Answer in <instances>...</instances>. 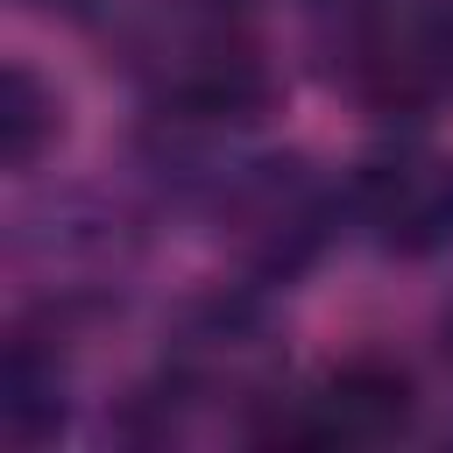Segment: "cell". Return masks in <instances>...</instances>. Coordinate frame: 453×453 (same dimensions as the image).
I'll return each mask as SVG.
<instances>
[{"mask_svg":"<svg viewBox=\"0 0 453 453\" xmlns=\"http://www.w3.org/2000/svg\"><path fill=\"white\" fill-rule=\"evenodd\" d=\"M354 212L389 255H432L453 241V163L432 149H396L361 163Z\"/></svg>","mask_w":453,"mask_h":453,"instance_id":"obj_1","label":"cell"},{"mask_svg":"<svg viewBox=\"0 0 453 453\" xmlns=\"http://www.w3.org/2000/svg\"><path fill=\"white\" fill-rule=\"evenodd\" d=\"M403 418H411V382L382 361H347L319 382V396H304V418L283 432L311 446H368V439H389Z\"/></svg>","mask_w":453,"mask_h":453,"instance_id":"obj_2","label":"cell"},{"mask_svg":"<svg viewBox=\"0 0 453 453\" xmlns=\"http://www.w3.org/2000/svg\"><path fill=\"white\" fill-rule=\"evenodd\" d=\"M170 92H177L191 113H205V120H255V113L269 106V71H262L255 50L212 42V50H198V57L177 71Z\"/></svg>","mask_w":453,"mask_h":453,"instance_id":"obj_3","label":"cell"},{"mask_svg":"<svg viewBox=\"0 0 453 453\" xmlns=\"http://www.w3.org/2000/svg\"><path fill=\"white\" fill-rule=\"evenodd\" d=\"M50 134H57V99L42 92L35 71L7 64V78H0V156H7L14 170H28Z\"/></svg>","mask_w":453,"mask_h":453,"instance_id":"obj_4","label":"cell"},{"mask_svg":"<svg viewBox=\"0 0 453 453\" xmlns=\"http://www.w3.org/2000/svg\"><path fill=\"white\" fill-rule=\"evenodd\" d=\"M446 347H453V319H446Z\"/></svg>","mask_w":453,"mask_h":453,"instance_id":"obj_5","label":"cell"}]
</instances>
